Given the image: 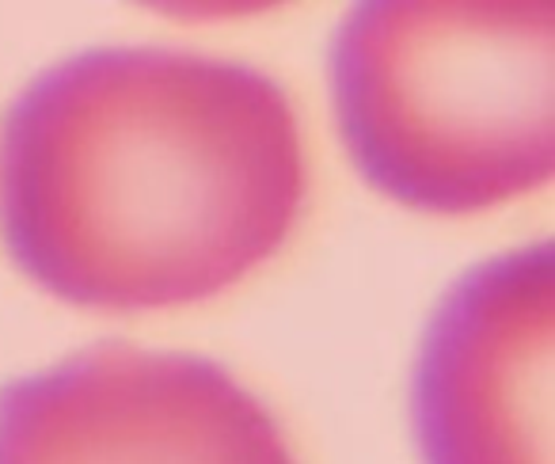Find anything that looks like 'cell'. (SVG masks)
I'll use <instances>...</instances> for the list:
<instances>
[{"label": "cell", "instance_id": "4", "mask_svg": "<svg viewBox=\"0 0 555 464\" xmlns=\"http://www.w3.org/2000/svg\"><path fill=\"white\" fill-rule=\"evenodd\" d=\"M552 244L468 271L418 350L411 423L423 464H552Z\"/></svg>", "mask_w": 555, "mask_h": 464}, {"label": "cell", "instance_id": "3", "mask_svg": "<svg viewBox=\"0 0 555 464\" xmlns=\"http://www.w3.org/2000/svg\"><path fill=\"white\" fill-rule=\"evenodd\" d=\"M0 464H294L209 358L100 343L0 388Z\"/></svg>", "mask_w": 555, "mask_h": 464}, {"label": "cell", "instance_id": "2", "mask_svg": "<svg viewBox=\"0 0 555 464\" xmlns=\"http://www.w3.org/2000/svg\"><path fill=\"white\" fill-rule=\"evenodd\" d=\"M332 95L350 160L388 198L476 214L529 194L555 168V4H358Z\"/></svg>", "mask_w": 555, "mask_h": 464}, {"label": "cell", "instance_id": "1", "mask_svg": "<svg viewBox=\"0 0 555 464\" xmlns=\"http://www.w3.org/2000/svg\"><path fill=\"white\" fill-rule=\"evenodd\" d=\"M301 202L297 115L251 65L85 50L0 118V241L80 309L206 301L282 248Z\"/></svg>", "mask_w": 555, "mask_h": 464}]
</instances>
